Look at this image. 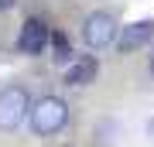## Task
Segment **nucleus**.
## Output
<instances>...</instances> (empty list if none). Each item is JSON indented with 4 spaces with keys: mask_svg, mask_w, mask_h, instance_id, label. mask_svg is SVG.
<instances>
[{
    "mask_svg": "<svg viewBox=\"0 0 154 147\" xmlns=\"http://www.w3.org/2000/svg\"><path fill=\"white\" fill-rule=\"evenodd\" d=\"M28 123H31V133L38 137H51L58 130H65L69 123V103L62 96H41L31 103V113H28Z\"/></svg>",
    "mask_w": 154,
    "mask_h": 147,
    "instance_id": "nucleus-1",
    "label": "nucleus"
},
{
    "mask_svg": "<svg viewBox=\"0 0 154 147\" xmlns=\"http://www.w3.org/2000/svg\"><path fill=\"white\" fill-rule=\"evenodd\" d=\"M31 113V96L24 86H4L0 89V130H17Z\"/></svg>",
    "mask_w": 154,
    "mask_h": 147,
    "instance_id": "nucleus-2",
    "label": "nucleus"
},
{
    "mask_svg": "<svg viewBox=\"0 0 154 147\" xmlns=\"http://www.w3.org/2000/svg\"><path fill=\"white\" fill-rule=\"evenodd\" d=\"M116 31H120V27H116V17L110 11H93L82 21V44L99 51V48H106V44H113Z\"/></svg>",
    "mask_w": 154,
    "mask_h": 147,
    "instance_id": "nucleus-3",
    "label": "nucleus"
},
{
    "mask_svg": "<svg viewBox=\"0 0 154 147\" xmlns=\"http://www.w3.org/2000/svg\"><path fill=\"white\" fill-rule=\"evenodd\" d=\"M154 38V21H134L120 27V41H116V48H120V55H134L137 48H144V44H151Z\"/></svg>",
    "mask_w": 154,
    "mask_h": 147,
    "instance_id": "nucleus-4",
    "label": "nucleus"
},
{
    "mask_svg": "<svg viewBox=\"0 0 154 147\" xmlns=\"http://www.w3.org/2000/svg\"><path fill=\"white\" fill-rule=\"evenodd\" d=\"M45 44H48V27H45V21L28 17L24 27H21V38H17V48H21L24 55H41Z\"/></svg>",
    "mask_w": 154,
    "mask_h": 147,
    "instance_id": "nucleus-5",
    "label": "nucleus"
},
{
    "mask_svg": "<svg viewBox=\"0 0 154 147\" xmlns=\"http://www.w3.org/2000/svg\"><path fill=\"white\" fill-rule=\"evenodd\" d=\"M93 79H96V62L93 58H79L75 65L65 72V82H69V86H89Z\"/></svg>",
    "mask_w": 154,
    "mask_h": 147,
    "instance_id": "nucleus-6",
    "label": "nucleus"
},
{
    "mask_svg": "<svg viewBox=\"0 0 154 147\" xmlns=\"http://www.w3.org/2000/svg\"><path fill=\"white\" fill-rule=\"evenodd\" d=\"M51 44H55V62H69V58H72V51H69V41L62 38V34H55V38H51Z\"/></svg>",
    "mask_w": 154,
    "mask_h": 147,
    "instance_id": "nucleus-7",
    "label": "nucleus"
},
{
    "mask_svg": "<svg viewBox=\"0 0 154 147\" xmlns=\"http://www.w3.org/2000/svg\"><path fill=\"white\" fill-rule=\"evenodd\" d=\"M14 4H17V0H0V11H11Z\"/></svg>",
    "mask_w": 154,
    "mask_h": 147,
    "instance_id": "nucleus-8",
    "label": "nucleus"
},
{
    "mask_svg": "<svg viewBox=\"0 0 154 147\" xmlns=\"http://www.w3.org/2000/svg\"><path fill=\"white\" fill-rule=\"evenodd\" d=\"M147 137H151V140H154V116H151V120H147Z\"/></svg>",
    "mask_w": 154,
    "mask_h": 147,
    "instance_id": "nucleus-9",
    "label": "nucleus"
},
{
    "mask_svg": "<svg viewBox=\"0 0 154 147\" xmlns=\"http://www.w3.org/2000/svg\"><path fill=\"white\" fill-rule=\"evenodd\" d=\"M147 72L154 75V51H151V58H147Z\"/></svg>",
    "mask_w": 154,
    "mask_h": 147,
    "instance_id": "nucleus-10",
    "label": "nucleus"
}]
</instances>
